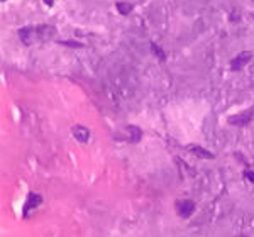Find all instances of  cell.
Instances as JSON below:
<instances>
[{"label": "cell", "mask_w": 254, "mask_h": 237, "mask_svg": "<svg viewBox=\"0 0 254 237\" xmlns=\"http://www.w3.org/2000/svg\"><path fill=\"white\" fill-rule=\"evenodd\" d=\"M244 176L248 178V180L251 181V183H254V171H251V169H246V171H244Z\"/></svg>", "instance_id": "13"}, {"label": "cell", "mask_w": 254, "mask_h": 237, "mask_svg": "<svg viewBox=\"0 0 254 237\" xmlns=\"http://www.w3.org/2000/svg\"><path fill=\"white\" fill-rule=\"evenodd\" d=\"M122 139H126L130 144H136L142 139V130L137 127V125H127L122 132Z\"/></svg>", "instance_id": "6"}, {"label": "cell", "mask_w": 254, "mask_h": 237, "mask_svg": "<svg viewBox=\"0 0 254 237\" xmlns=\"http://www.w3.org/2000/svg\"><path fill=\"white\" fill-rule=\"evenodd\" d=\"M116 9L121 15H129L130 12H132L134 7H132V3H129V2H117Z\"/></svg>", "instance_id": "9"}, {"label": "cell", "mask_w": 254, "mask_h": 237, "mask_svg": "<svg viewBox=\"0 0 254 237\" xmlns=\"http://www.w3.org/2000/svg\"><path fill=\"white\" fill-rule=\"evenodd\" d=\"M186 151L195 154L197 158H200V159H213V154L209 151V149L202 148V146H197V144H188L186 146Z\"/></svg>", "instance_id": "8"}, {"label": "cell", "mask_w": 254, "mask_h": 237, "mask_svg": "<svg viewBox=\"0 0 254 237\" xmlns=\"http://www.w3.org/2000/svg\"><path fill=\"white\" fill-rule=\"evenodd\" d=\"M251 59H253V53H251V51H243V53L236 54V56L231 59L229 66H231L232 71H239V70L246 68V66L251 63Z\"/></svg>", "instance_id": "3"}, {"label": "cell", "mask_w": 254, "mask_h": 237, "mask_svg": "<svg viewBox=\"0 0 254 237\" xmlns=\"http://www.w3.org/2000/svg\"><path fill=\"white\" fill-rule=\"evenodd\" d=\"M229 21L231 22H239L241 21V15H239V12L237 10H234L231 15H229Z\"/></svg>", "instance_id": "12"}, {"label": "cell", "mask_w": 254, "mask_h": 237, "mask_svg": "<svg viewBox=\"0 0 254 237\" xmlns=\"http://www.w3.org/2000/svg\"><path fill=\"white\" fill-rule=\"evenodd\" d=\"M19 39L26 46H31L34 42H47L56 38V29L49 24H41V26H26L19 29Z\"/></svg>", "instance_id": "1"}, {"label": "cell", "mask_w": 254, "mask_h": 237, "mask_svg": "<svg viewBox=\"0 0 254 237\" xmlns=\"http://www.w3.org/2000/svg\"><path fill=\"white\" fill-rule=\"evenodd\" d=\"M71 134H73L75 139H77L78 142H82V144L88 142L90 141V136H92V132H90V130L86 129L85 125H75V127L71 129Z\"/></svg>", "instance_id": "7"}, {"label": "cell", "mask_w": 254, "mask_h": 237, "mask_svg": "<svg viewBox=\"0 0 254 237\" xmlns=\"http://www.w3.org/2000/svg\"><path fill=\"white\" fill-rule=\"evenodd\" d=\"M41 203H42V197L39 195V193L29 192V195H27V200H26V203H24V208H22V217H24V219H26V217H29L31 210L38 208Z\"/></svg>", "instance_id": "4"}, {"label": "cell", "mask_w": 254, "mask_h": 237, "mask_svg": "<svg viewBox=\"0 0 254 237\" xmlns=\"http://www.w3.org/2000/svg\"><path fill=\"white\" fill-rule=\"evenodd\" d=\"M251 122H254V105H251L249 109L243 110V112L236 114V116L229 117V124H231V125H237V127L249 125Z\"/></svg>", "instance_id": "2"}, {"label": "cell", "mask_w": 254, "mask_h": 237, "mask_svg": "<svg viewBox=\"0 0 254 237\" xmlns=\"http://www.w3.org/2000/svg\"><path fill=\"white\" fill-rule=\"evenodd\" d=\"M42 2H44L47 7H53L54 5V0H42Z\"/></svg>", "instance_id": "14"}, {"label": "cell", "mask_w": 254, "mask_h": 237, "mask_svg": "<svg viewBox=\"0 0 254 237\" xmlns=\"http://www.w3.org/2000/svg\"><path fill=\"white\" fill-rule=\"evenodd\" d=\"M61 44H65V46H70V47H83L82 42H75L73 39H68V41H59Z\"/></svg>", "instance_id": "11"}, {"label": "cell", "mask_w": 254, "mask_h": 237, "mask_svg": "<svg viewBox=\"0 0 254 237\" xmlns=\"http://www.w3.org/2000/svg\"><path fill=\"white\" fill-rule=\"evenodd\" d=\"M174 208H176V213L181 217V219H188V217L195 212V201L193 200H178L176 205H174Z\"/></svg>", "instance_id": "5"}, {"label": "cell", "mask_w": 254, "mask_h": 237, "mask_svg": "<svg viewBox=\"0 0 254 237\" xmlns=\"http://www.w3.org/2000/svg\"><path fill=\"white\" fill-rule=\"evenodd\" d=\"M149 49H151V53H153L158 59L165 61V58H166V56H165V51H163L161 47L156 44V42H151V44H149Z\"/></svg>", "instance_id": "10"}]
</instances>
